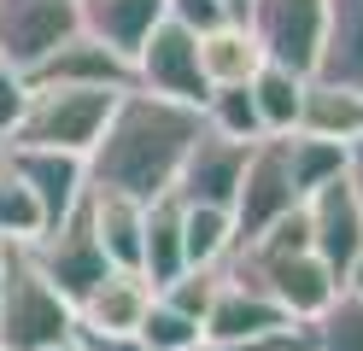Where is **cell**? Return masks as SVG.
I'll return each instance as SVG.
<instances>
[{"label":"cell","mask_w":363,"mask_h":351,"mask_svg":"<svg viewBox=\"0 0 363 351\" xmlns=\"http://www.w3.org/2000/svg\"><path fill=\"white\" fill-rule=\"evenodd\" d=\"M217 281H223V269H217V264H188L182 275H170L164 287H158V299H164V304H176L182 316L206 322L211 299H217Z\"/></svg>","instance_id":"obj_25"},{"label":"cell","mask_w":363,"mask_h":351,"mask_svg":"<svg viewBox=\"0 0 363 351\" xmlns=\"http://www.w3.org/2000/svg\"><path fill=\"white\" fill-rule=\"evenodd\" d=\"M287 334H276V340H206V334H199V345L194 351H276Z\"/></svg>","instance_id":"obj_31"},{"label":"cell","mask_w":363,"mask_h":351,"mask_svg":"<svg viewBox=\"0 0 363 351\" xmlns=\"http://www.w3.org/2000/svg\"><path fill=\"white\" fill-rule=\"evenodd\" d=\"M141 345L147 351H194L199 345V322L194 316H182L176 304H164V299H152V311L141 316Z\"/></svg>","instance_id":"obj_26"},{"label":"cell","mask_w":363,"mask_h":351,"mask_svg":"<svg viewBox=\"0 0 363 351\" xmlns=\"http://www.w3.org/2000/svg\"><path fill=\"white\" fill-rule=\"evenodd\" d=\"M240 164H246V140H229L217 129H199L188 158H182V170H176L170 194L188 199V205H223V211H229L235 187H240Z\"/></svg>","instance_id":"obj_10"},{"label":"cell","mask_w":363,"mask_h":351,"mask_svg":"<svg viewBox=\"0 0 363 351\" xmlns=\"http://www.w3.org/2000/svg\"><path fill=\"white\" fill-rule=\"evenodd\" d=\"M71 345L77 351H147L141 345V334H100V328H71Z\"/></svg>","instance_id":"obj_30"},{"label":"cell","mask_w":363,"mask_h":351,"mask_svg":"<svg viewBox=\"0 0 363 351\" xmlns=\"http://www.w3.org/2000/svg\"><path fill=\"white\" fill-rule=\"evenodd\" d=\"M6 152H12V147H6V135H0V170H6Z\"/></svg>","instance_id":"obj_35"},{"label":"cell","mask_w":363,"mask_h":351,"mask_svg":"<svg viewBox=\"0 0 363 351\" xmlns=\"http://www.w3.org/2000/svg\"><path fill=\"white\" fill-rule=\"evenodd\" d=\"M24 82H82V88H129L135 82V70H129V59L118 53V47H106L100 35H88V30H77V35H65L48 59H41Z\"/></svg>","instance_id":"obj_13"},{"label":"cell","mask_w":363,"mask_h":351,"mask_svg":"<svg viewBox=\"0 0 363 351\" xmlns=\"http://www.w3.org/2000/svg\"><path fill=\"white\" fill-rule=\"evenodd\" d=\"M281 164H287L293 194L305 199L311 187H323L328 176H340L346 147H340V140H323V135H305V129H287V135H281Z\"/></svg>","instance_id":"obj_21"},{"label":"cell","mask_w":363,"mask_h":351,"mask_svg":"<svg viewBox=\"0 0 363 351\" xmlns=\"http://www.w3.org/2000/svg\"><path fill=\"white\" fill-rule=\"evenodd\" d=\"M293 205H299V194H293L287 164H281V135H258L252 147H246L240 187H235V199H229L235 246H240V240H252V234H264L276 217H287Z\"/></svg>","instance_id":"obj_6"},{"label":"cell","mask_w":363,"mask_h":351,"mask_svg":"<svg viewBox=\"0 0 363 351\" xmlns=\"http://www.w3.org/2000/svg\"><path fill=\"white\" fill-rule=\"evenodd\" d=\"M258 65H264V47H258V35L246 30L240 18H223L217 30L199 35V70H206L211 88H223V82H252Z\"/></svg>","instance_id":"obj_19"},{"label":"cell","mask_w":363,"mask_h":351,"mask_svg":"<svg viewBox=\"0 0 363 351\" xmlns=\"http://www.w3.org/2000/svg\"><path fill=\"white\" fill-rule=\"evenodd\" d=\"M77 328V304L48 287V275L30 264L24 240H6L0 257V351H48L65 345Z\"/></svg>","instance_id":"obj_3"},{"label":"cell","mask_w":363,"mask_h":351,"mask_svg":"<svg viewBox=\"0 0 363 351\" xmlns=\"http://www.w3.org/2000/svg\"><path fill=\"white\" fill-rule=\"evenodd\" d=\"M24 252H30V264L48 275V287L59 299H71V304L111 269L100 240H94V223H88V199H77L53 228H41L35 240H24Z\"/></svg>","instance_id":"obj_4"},{"label":"cell","mask_w":363,"mask_h":351,"mask_svg":"<svg viewBox=\"0 0 363 351\" xmlns=\"http://www.w3.org/2000/svg\"><path fill=\"white\" fill-rule=\"evenodd\" d=\"M246 30L258 35L269 65H287L311 77L316 47H323V0H246Z\"/></svg>","instance_id":"obj_7"},{"label":"cell","mask_w":363,"mask_h":351,"mask_svg":"<svg viewBox=\"0 0 363 351\" xmlns=\"http://www.w3.org/2000/svg\"><path fill=\"white\" fill-rule=\"evenodd\" d=\"M41 234V205L12 170H0V240H35Z\"/></svg>","instance_id":"obj_27"},{"label":"cell","mask_w":363,"mask_h":351,"mask_svg":"<svg viewBox=\"0 0 363 351\" xmlns=\"http://www.w3.org/2000/svg\"><path fill=\"white\" fill-rule=\"evenodd\" d=\"M235 246V223L223 205H188L182 199V257L188 264H223Z\"/></svg>","instance_id":"obj_23"},{"label":"cell","mask_w":363,"mask_h":351,"mask_svg":"<svg viewBox=\"0 0 363 351\" xmlns=\"http://www.w3.org/2000/svg\"><path fill=\"white\" fill-rule=\"evenodd\" d=\"M305 211V234H311V252L323 257V264L346 281V264H352V252L363 240V205L352 194V182L346 176H328L323 187H311V194L299 199Z\"/></svg>","instance_id":"obj_9"},{"label":"cell","mask_w":363,"mask_h":351,"mask_svg":"<svg viewBox=\"0 0 363 351\" xmlns=\"http://www.w3.org/2000/svg\"><path fill=\"white\" fill-rule=\"evenodd\" d=\"M77 18L88 35H100L106 47H118L129 59L147 41V30L164 18V0H77Z\"/></svg>","instance_id":"obj_18"},{"label":"cell","mask_w":363,"mask_h":351,"mask_svg":"<svg viewBox=\"0 0 363 351\" xmlns=\"http://www.w3.org/2000/svg\"><path fill=\"white\" fill-rule=\"evenodd\" d=\"M6 170L18 176L35 194L41 205V228H53L65 211H71L88 194V164L77 152H48V147H12L6 152Z\"/></svg>","instance_id":"obj_12"},{"label":"cell","mask_w":363,"mask_h":351,"mask_svg":"<svg viewBox=\"0 0 363 351\" xmlns=\"http://www.w3.org/2000/svg\"><path fill=\"white\" fill-rule=\"evenodd\" d=\"M129 70H135V88L182 100V106H199L211 94L206 70H199V35L182 30V23H170V18H158L147 30V41L129 53Z\"/></svg>","instance_id":"obj_5"},{"label":"cell","mask_w":363,"mask_h":351,"mask_svg":"<svg viewBox=\"0 0 363 351\" xmlns=\"http://www.w3.org/2000/svg\"><path fill=\"white\" fill-rule=\"evenodd\" d=\"M48 351H77V345H71V340H65V345H48Z\"/></svg>","instance_id":"obj_36"},{"label":"cell","mask_w":363,"mask_h":351,"mask_svg":"<svg viewBox=\"0 0 363 351\" xmlns=\"http://www.w3.org/2000/svg\"><path fill=\"white\" fill-rule=\"evenodd\" d=\"M152 281L141 269H106L94 287L77 299V322L82 328H100V334H135L141 316L152 311Z\"/></svg>","instance_id":"obj_14"},{"label":"cell","mask_w":363,"mask_h":351,"mask_svg":"<svg viewBox=\"0 0 363 351\" xmlns=\"http://www.w3.org/2000/svg\"><path fill=\"white\" fill-rule=\"evenodd\" d=\"M340 287H352L357 299H363V240H357V252H352V264H346V281Z\"/></svg>","instance_id":"obj_33"},{"label":"cell","mask_w":363,"mask_h":351,"mask_svg":"<svg viewBox=\"0 0 363 351\" xmlns=\"http://www.w3.org/2000/svg\"><path fill=\"white\" fill-rule=\"evenodd\" d=\"M252 106H258V123L264 135H287L293 123H299V100H305V77L299 70H287V65H258L252 70Z\"/></svg>","instance_id":"obj_20"},{"label":"cell","mask_w":363,"mask_h":351,"mask_svg":"<svg viewBox=\"0 0 363 351\" xmlns=\"http://www.w3.org/2000/svg\"><path fill=\"white\" fill-rule=\"evenodd\" d=\"M182 269H188V257H182V199L158 194V199H147V217H141V275L158 293Z\"/></svg>","instance_id":"obj_17"},{"label":"cell","mask_w":363,"mask_h":351,"mask_svg":"<svg viewBox=\"0 0 363 351\" xmlns=\"http://www.w3.org/2000/svg\"><path fill=\"white\" fill-rule=\"evenodd\" d=\"M223 6H229V12H235V18H246V0H223Z\"/></svg>","instance_id":"obj_34"},{"label":"cell","mask_w":363,"mask_h":351,"mask_svg":"<svg viewBox=\"0 0 363 351\" xmlns=\"http://www.w3.org/2000/svg\"><path fill=\"white\" fill-rule=\"evenodd\" d=\"M24 94H30V82H24V70H18L6 53H0V135H12V123H18V111H24Z\"/></svg>","instance_id":"obj_29"},{"label":"cell","mask_w":363,"mask_h":351,"mask_svg":"<svg viewBox=\"0 0 363 351\" xmlns=\"http://www.w3.org/2000/svg\"><path fill=\"white\" fill-rule=\"evenodd\" d=\"M0 257H6V240H0Z\"/></svg>","instance_id":"obj_37"},{"label":"cell","mask_w":363,"mask_h":351,"mask_svg":"<svg viewBox=\"0 0 363 351\" xmlns=\"http://www.w3.org/2000/svg\"><path fill=\"white\" fill-rule=\"evenodd\" d=\"M77 30H82L77 0H0V53L24 77Z\"/></svg>","instance_id":"obj_8"},{"label":"cell","mask_w":363,"mask_h":351,"mask_svg":"<svg viewBox=\"0 0 363 351\" xmlns=\"http://www.w3.org/2000/svg\"><path fill=\"white\" fill-rule=\"evenodd\" d=\"M311 77L363 88V0H323V47Z\"/></svg>","instance_id":"obj_15"},{"label":"cell","mask_w":363,"mask_h":351,"mask_svg":"<svg viewBox=\"0 0 363 351\" xmlns=\"http://www.w3.org/2000/svg\"><path fill=\"white\" fill-rule=\"evenodd\" d=\"M305 345L311 351H363V299L352 287H340L323 311L305 322Z\"/></svg>","instance_id":"obj_22"},{"label":"cell","mask_w":363,"mask_h":351,"mask_svg":"<svg viewBox=\"0 0 363 351\" xmlns=\"http://www.w3.org/2000/svg\"><path fill=\"white\" fill-rule=\"evenodd\" d=\"M305 135H323V140H357L363 135V88H340L323 77H305V100H299V123Z\"/></svg>","instance_id":"obj_16"},{"label":"cell","mask_w":363,"mask_h":351,"mask_svg":"<svg viewBox=\"0 0 363 351\" xmlns=\"http://www.w3.org/2000/svg\"><path fill=\"white\" fill-rule=\"evenodd\" d=\"M199 117H206V129L229 135V140H246V147L264 135L258 106H252V88H246V82H223V88H211L206 100H199Z\"/></svg>","instance_id":"obj_24"},{"label":"cell","mask_w":363,"mask_h":351,"mask_svg":"<svg viewBox=\"0 0 363 351\" xmlns=\"http://www.w3.org/2000/svg\"><path fill=\"white\" fill-rule=\"evenodd\" d=\"M340 176L352 182V194H357V205H363V135L346 140V164H340Z\"/></svg>","instance_id":"obj_32"},{"label":"cell","mask_w":363,"mask_h":351,"mask_svg":"<svg viewBox=\"0 0 363 351\" xmlns=\"http://www.w3.org/2000/svg\"><path fill=\"white\" fill-rule=\"evenodd\" d=\"M164 18L170 23H182V30H194V35H206V30H217L223 18H235L223 0H164Z\"/></svg>","instance_id":"obj_28"},{"label":"cell","mask_w":363,"mask_h":351,"mask_svg":"<svg viewBox=\"0 0 363 351\" xmlns=\"http://www.w3.org/2000/svg\"><path fill=\"white\" fill-rule=\"evenodd\" d=\"M123 88H82V82H30L24 111L6 135V147H48V152H77L88 158V147L100 140L111 100Z\"/></svg>","instance_id":"obj_2"},{"label":"cell","mask_w":363,"mask_h":351,"mask_svg":"<svg viewBox=\"0 0 363 351\" xmlns=\"http://www.w3.org/2000/svg\"><path fill=\"white\" fill-rule=\"evenodd\" d=\"M293 328L299 322H293L269 293L246 287V281H235V275H223L211 311H206V322H199V334L206 340H276V334H293Z\"/></svg>","instance_id":"obj_11"},{"label":"cell","mask_w":363,"mask_h":351,"mask_svg":"<svg viewBox=\"0 0 363 351\" xmlns=\"http://www.w3.org/2000/svg\"><path fill=\"white\" fill-rule=\"evenodd\" d=\"M199 129H206L199 106H182V100H164V94H147L129 82L111 100L106 129L82 158L88 187H111V194H129V199L170 194Z\"/></svg>","instance_id":"obj_1"}]
</instances>
